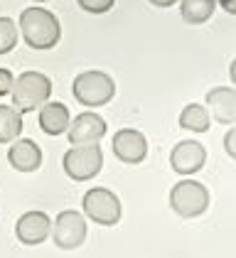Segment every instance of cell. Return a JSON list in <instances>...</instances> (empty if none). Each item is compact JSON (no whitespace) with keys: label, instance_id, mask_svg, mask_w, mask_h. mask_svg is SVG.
<instances>
[{"label":"cell","instance_id":"1","mask_svg":"<svg viewBox=\"0 0 236 258\" xmlns=\"http://www.w3.org/2000/svg\"><path fill=\"white\" fill-rule=\"evenodd\" d=\"M22 40L32 49H52L62 37V25L57 15L44 8H25L20 15Z\"/></svg>","mask_w":236,"mask_h":258},{"label":"cell","instance_id":"2","mask_svg":"<svg viewBox=\"0 0 236 258\" xmlns=\"http://www.w3.org/2000/svg\"><path fill=\"white\" fill-rule=\"evenodd\" d=\"M49 94H52V81L42 72H22L18 79L13 81V89H10L13 108L20 116L37 111L42 103H47Z\"/></svg>","mask_w":236,"mask_h":258},{"label":"cell","instance_id":"3","mask_svg":"<svg viewBox=\"0 0 236 258\" xmlns=\"http://www.w3.org/2000/svg\"><path fill=\"white\" fill-rule=\"evenodd\" d=\"M62 167L67 172V177H72L74 182H86L94 179L103 167V150L98 143H89V145H72L64 160Z\"/></svg>","mask_w":236,"mask_h":258},{"label":"cell","instance_id":"4","mask_svg":"<svg viewBox=\"0 0 236 258\" xmlns=\"http://www.w3.org/2000/svg\"><path fill=\"white\" fill-rule=\"evenodd\" d=\"M74 99L89 108H98V106H106L108 101L113 99L116 94V84L113 79L106 74V72H81L77 79H74Z\"/></svg>","mask_w":236,"mask_h":258},{"label":"cell","instance_id":"5","mask_svg":"<svg viewBox=\"0 0 236 258\" xmlns=\"http://www.w3.org/2000/svg\"><path fill=\"white\" fill-rule=\"evenodd\" d=\"M170 207L177 217L195 219L209 207V189L197 179H182L170 189Z\"/></svg>","mask_w":236,"mask_h":258},{"label":"cell","instance_id":"6","mask_svg":"<svg viewBox=\"0 0 236 258\" xmlns=\"http://www.w3.org/2000/svg\"><path fill=\"white\" fill-rule=\"evenodd\" d=\"M81 207H84V217L96 221L98 226H113L123 217L121 199L111 189H103V187L89 189L81 199Z\"/></svg>","mask_w":236,"mask_h":258},{"label":"cell","instance_id":"7","mask_svg":"<svg viewBox=\"0 0 236 258\" xmlns=\"http://www.w3.org/2000/svg\"><path fill=\"white\" fill-rule=\"evenodd\" d=\"M52 238L62 251L79 248L86 238V217H81V212L77 209L59 212V217L54 219V226H52Z\"/></svg>","mask_w":236,"mask_h":258},{"label":"cell","instance_id":"8","mask_svg":"<svg viewBox=\"0 0 236 258\" xmlns=\"http://www.w3.org/2000/svg\"><path fill=\"white\" fill-rule=\"evenodd\" d=\"M207 162V150L197 140H180L172 153H170V165L177 175H195Z\"/></svg>","mask_w":236,"mask_h":258},{"label":"cell","instance_id":"9","mask_svg":"<svg viewBox=\"0 0 236 258\" xmlns=\"http://www.w3.org/2000/svg\"><path fill=\"white\" fill-rule=\"evenodd\" d=\"M113 155L126 165H138L148 155V140L136 128H123L113 136Z\"/></svg>","mask_w":236,"mask_h":258},{"label":"cell","instance_id":"10","mask_svg":"<svg viewBox=\"0 0 236 258\" xmlns=\"http://www.w3.org/2000/svg\"><path fill=\"white\" fill-rule=\"evenodd\" d=\"M67 136L72 145H89V143H98L106 136V120L101 118L98 113H79L74 120H69Z\"/></svg>","mask_w":236,"mask_h":258},{"label":"cell","instance_id":"11","mask_svg":"<svg viewBox=\"0 0 236 258\" xmlns=\"http://www.w3.org/2000/svg\"><path fill=\"white\" fill-rule=\"evenodd\" d=\"M52 231V219L44 212H25L15 224V236L25 246H37Z\"/></svg>","mask_w":236,"mask_h":258},{"label":"cell","instance_id":"12","mask_svg":"<svg viewBox=\"0 0 236 258\" xmlns=\"http://www.w3.org/2000/svg\"><path fill=\"white\" fill-rule=\"evenodd\" d=\"M8 162L18 172H35L42 165V150L35 140L30 138H15L10 150H8Z\"/></svg>","mask_w":236,"mask_h":258},{"label":"cell","instance_id":"13","mask_svg":"<svg viewBox=\"0 0 236 258\" xmlns=\"http://www.w3.org/2000/svg\"><path fill=\"white\" fill-rule=\"evenodd\" d=\"M207 106L219 123L231 125L236 120V91L234 86H216L207 94Z\"/></svg>","mask_w":236,"mask_h":258},{"label":"cell","instance_id":"14","mask_svg":"<svg viewBox=\"0 0 236 258\" xmlns=\"http://www.w3.org/2000/svg\"><path fill=\"white\" fill-rule=\"evenodd\" d=\"M69 108L59 101H52V103H44L42 111H39V128L47 133V136H62L67 133L69 128Z\"/></svg>","mask_w":236,"mask_h":258},{"label":"cell","instance_id":"15","mask_svg":"<svg viewBox=\"0 0 236 258\" xmlns=\"http://www.w3.org/2000/svg\"><path fill=\"white\" fill-rule=\"evenodd\" d=\"M216 0H182L180 3V13H182V20L190 22V25H202L214 15Z\"/></svg>","mask_w":236,"mask_h":258},{"label":"cell","instance_id":"16","mask_svg":"<svg viewBox=\"0 0 236 258\" xmlns=\"http://www.w3.org/2000/svg\"><path fill=\"white\" fill-rule=\"evenodd\" d=\"M180 125L195 133H207L209 131V111L199 103H187L180 113Z\"/></svg>","mask_w":236,"mask_h":258},{"label":"cell","instance_id":"17","mask_svg":"<svg viewBox=\"0 0 236 258\" xmlns=\"http://www.w3.org/2000/svg\"><path fill=\"white\" fill-rule=\"evenodd\" d=\"M20 133H22V116L13 106L0 103V145L13 143L15 138H20Z\"/></svg>","mask_w":236,"mask_h":258},{"label":"cell","instance_id":"18","mask_svg":"<svg viewBox=\"0 0 236 258\" xmlns=\"http://www.w3.org/2000/svg\"><path fill=\"white\" fill-rule=\"evenodd\" d=\"M18 44V25L10 18H0V54L13 52Z\"/></svg>","mask_w":236,"mask_h":258},{"label":"cell","instance_id":"19","mask_svg":"<svg viewBox=\"0 0 236 258\" xmlns=\"http://www.w3.org/2000/svg\"><path fill=\"white\" fill-rule=\"evenodd\" d=\"M77 3L81 5V10L94 13V15H101V13H108V10L113 8L116 0H77Z\"/></svg>","mask_w":236,"mask_h":258},{"label":"cell","instance_id":"20","mask_svg":"<svg viewBox=\"0 0 236 258\" xmlns=\"http://www.w3.org/2000/svg\"><path fill=\"white\" fill-rule=\"evenodd\" d=\"M13 81H15L13 72L0 67V96H8V94H10V89H13Z\"/></svg>","mask_w":236,"mask_h":258},{"label":"cell","instance_id":"21","mask_svg":"<svg viewBox=\"0 0 236 258\" xmlns=\"http://www.w3.org/2000/svg\"><path fill=\"white\" fill-rule=\"evenodd\" d=\"M234 140H236V133H234V131H229V133H226V153H229V158H236Z\"/></svg>","mask_w":236,"mask_h":258},{"label":"cell","instance_id":"22","mask_svg":"<svg viewBox=\"0 0 236 258\" xmlns=\"http://www.w3.org/2000/svg\"><path fill=\"white\" fill-rule=\"evenodd\" d=\"M219 5H221L229 15H234L236 13V0H219Z\"/></svg>","mask_w":236,"mask_h":258},{"label":"cell","instance_id":"23","mask_svg":"<svg viewBox=\"0 0 236 258\" xmlns=\"http://www.w3.org/2000/svg\"><path fill=\"white\" fill-rule=\"evenodd\" d=\"M153 5H157V8H170V5H175L177 0H150Z\"/></svg>","mask_w":236,"mask_h":258},{"label":"cell","instance_id":"24","mask_svg":"<svg viewBox=\"0 0 236 258\" xmlns=\"http://www.w3.org/2000/svg\"><path fill=\"white\" fill-rule=\"evenodd\" d=\"M35 3H44V0H35Z\"/></svg>","mask_w":236,"mask_h":258}]
</instances>
